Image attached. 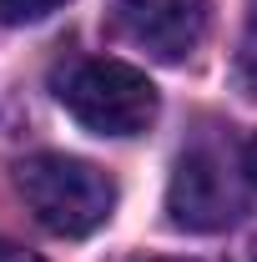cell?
<instances>
[{
  "mask_svg": "<svg viewBox=\"0 0 257 262\" xmlns=\"http://www.w3.org/2000/svg\"><path fill=\"white\" fill-rule=\"evenodd\" d=\"M212 5L207 0H116L111 31L126 40L131 51H146L152 61H187L207 40Z\"/></svg>",
  "mask_w": 257,
  "mask_h": 262,
  "instance_id": "277c9868",
  "label": "cell"
},
{
  "mask_svg": "<svg viewBox=\"0 0 257 262\" xmlns=\"http://www.w3.org/2000/svg\"><path fill=\"white\" fill-rule=\"evenodd\" d=\"M242 262H257V242H252V247H247V257H242Z\"/></svg>",
  "mask_w": 257,
  "mask_h": 262,
  "instance_id": "9c48e42d",
  "label": "cell"
},
{
  "mask_svg": "<svg viewBox=\"0 0 257 262\" xmlns=\"http://www.w3.org/2000/svg\"><path fill=\"white\" fill-rule=\"evenodd\" d=\"M242 162H247V177H252V187H257V136L247 141V151H242Z\"/></svg>",
  "mask_w": 257,
  "mask_h": 262,
  "instance_id": "ba28073f",
  "label": "cell"
},
{
  "mask_svg": "<svg viewBox=\"0 0 257 262\" xmlns=\"http://www.w3.org/2000/svg\"><path fill=\"white\" fill-rule=\"evenodd\" d=\"M56 101L96 136H141L157 121V86L116 56H81L56 76Z\"/></svg>",
  "mask_w": 257,
  "mask_h": 262,
  "instance_id": "7a4b0ae2",
  "label": "cell"
},
{
  "mask_svg": "<svg viewBox=\"0 0 257 262\" xmlns=\"http://www.w3.org/2000/svg\"><path fill=\"white\" fill-rule=\"evenodd\" d=\"M247 162L217 146V141H202L192 151H182V162L166 182V212L182 232H222L232 227L242 212H247Z\"/></svg>",
  "mask_w": 257,
  "mask_h": 262,
  "instance_id": "3957f363",
  "label": "cell"
},
{
  "mask_svg": "<svg viewBox=\"0 0 257 262\" xmlns=\"http://www.w3.org/2000/svg\"><path fill=\"white\" fill-rule=\"evenodd\" d=\"M237 76H242L247 96H257V10H252V26H247V40H242V56H237Z\"/></svg>",
  "mask_w": 257,
  "mask_h": 262,
  "instance_id": "8992f818",
  "label": "cell"
},
{
  "mask_svg": "<svg viewBox=\"0 0 257 262\" xmlns=\"http://www.w3.org/2000/svg\"><path fill=\"white\" fill-rule=\"evenodd\" d=\"M66 0H0V20L5 26H31V20H46Z\"/></svg>",
  "mask_w": 257,
  "mask_h": 262,
  "instance_id": "5b68a950",
  "label": "cell"
},
{
  "mask_svg": "<svg viewBox=\"0 0 257 262\" xmlns=\"http://www.w3.org/2000/svg\"><path fill=\"white\" fill-rule=\"evenodd\" d=\"M15 187L35 212V222L56 237H91L116 212V182L101 166L66 157V151L26 157L15 166Z\"/></svg>",
  "mask_w": 257,
  "mask_h": 262,
  "instance_id": "6da1fadb",
  "label": "cell"
},
{
  "mask_svg": "<svg viewBox=\"0 0 257 262\" xmlns=\"http://www.w3.org/2000/svg\"><path fill=\"white\" fill-rule=\"evenodd\" d=\"M0 262H40L35 252H26V247H15V242H5L0 237Z\"/></svg>",
  "mask_w": 257,
  "mask_h": 262,
  "instance_id": "52a82bcc",
  "label": "cell"
}]
</instances>
